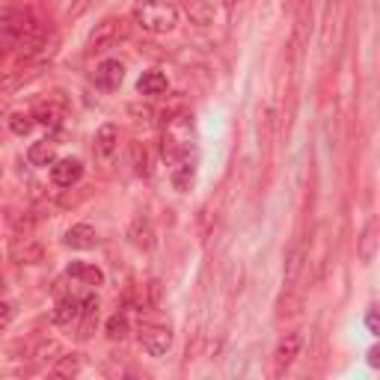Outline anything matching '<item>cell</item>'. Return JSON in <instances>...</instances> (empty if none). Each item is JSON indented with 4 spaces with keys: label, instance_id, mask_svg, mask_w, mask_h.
<instances>
[{
    "label": "cell",
    "instance_id": "1",
    "mask_svg": "<svg viewBox=\"0 0 380 380\" xmlns=\"http://www.w3.org/2000/svg\"><path fill=\"white\" fill-rule=\"evenodd\" d=\"M134 21L146 33H170L178 24V6L173 0H140L134 6Z\"/></svg>",
    "mask_w": 380,
    "mask_h": 380
},
{
    "label": "cell",
    "instance_id": "2",
    "mask_svg": "<svg viewBox=\"0 0 380 380\" xmlns=\"http://www.w3.org/2000/svg\"><path fill=\"white\" fill-rule=\"evenodd\" d=\"M128 33H131V24L125 18H104L93 30V36H89V51H111L122 39H128Z\"/></svg>",
    "mask_w": 380,
    "mask_h": 380
},
{
    "label": "cell",
    "instance_id": "3",
    "mask_svg": "<svg viewBox=\"0 0 380 380\" xmlns=\"http://www.w3.org/2000/svg\"><path fill=\"white\" fill-rule=\"evenodd\" d=\"M66 111H68V101L63 98V93H51L45 101L36 104L33 119L39 125H45V128H60L63 119H66Z\"/></svg>",
    "mask_w": 380,
    "mask_h": 380
},
{
    "label": "cell",
    "instance_id": "4",
    "mask_svg": "<svg viewBox=\"0 0 380 380\" xmlns=\"http://www.w3.org/2000/svg\"><path fill=\"white\" fill-rule=\"evenodd\" d=\"M83 178V164L78 158H63V160H53L51 164V182L57 188H71Z\"/></svg>",
    "mask_w": 380,
    "mask_h": 380
},
{
    "label": "cell",
    "instance_id": "5",
    "mask_svg": "<svg viewBox=\"0 0 380 380\" xmlns=\"http://www.w3.org/2000/svg\"><path fill=\"white\" fill-rule=\"evenodd\" d=\"M140 345L149 356H164L173 348V330L170 327H146L140 333Z\"/></svg>",
    "mask_w": 380,
    "mask_h": 380
},
{
    "label": "cell",
    "instance_id": "6",
    "mask_svg": "<svg viewBox=\"0 0 380 380\" xmlns=\"http://www.w3.org/2000/svg\"><path fill=\"white\" fill-rule=\"evenodd\" d=\"M122 81H125V66L119 60H104V63L96 66L93 83L98 89H104V93H113V89H119Z\"/></svg>",
    "mask_w": 380,
    "mask_h": 380
},
{
    "label": "cell",
    "instance_id": "7",
    "mask_svg": "<svg viewBox=\"0 0 380 380\" xmlns=\"http://www.w3.org/2000/svg\"><path fill=\"white\" fill-rule=\"evenodd\" d=\"M300 348H303V336L300 333H285L277 345V354H274V363H277V374H282L288 366L294 363L300 356Z\"/></svg>",
    "mask_w": 380,
    "mask_h": 380
},
{
    "label": "cell",
    "instance_id": "8",
    "mask_svg": "<svg viewBox=\"0 0 380 380\" xmlns=\"http://www.w3.org/2000/svg\"><path fill=\"white\" fill-rule=\"evenodd\" d=\"M66 277L68 279H78L81 285H93V288L104 285V270L96 267V265H89V262H71L66 267Z\"/></svg>",
    "mask_w": 380,
    "mask_h": 380
},
{
    "label": "cell",
    "instance_id": "9",
    "mask_svg": "<svg viewBox=\"0 0 380 380\" xmlns=\"http://www.w3.org/2000/svg\"><path fill=\"white\" fill-rule=\"evenodd\" d=\"M66 247H71V250H93L96 247V241H98V235H96V229L89 226V223H78V226H71L68 232H66Z\"/></svg>",
    "mask_w": 380,
    "mask_h": 380
},
{
    "label": "cell",
    "instance_id": "10",
    "mask_svg": "<svg viewBox=\"0 0 380 380\" xmlns=\"http://www.w3.org/2000/svg\"><path fill=\"white\" fill-rule=\"evenodd\" d=\"M128 241L137 247V250H152L155 247V229L146 217H137V220L128 226Z\"/></svg>",
    "mask_w": 380,
    "mask_h": 380
},
{
    "label": "cell",
    "instance_id": "11",
    "mask_svg": "<svg viewBox=\"0 0 380 380\" xmlns=\"http://www.w3.org/2000/svg\"><path fill=\"white\" fill-rule=\"evenodd\" d=\"M27 160H30V167H51L57 160V143H51V140L33 143L27 152Z\"/></svg>",
    "mask_w": 380,
    "mask_h": 380
},
{
    "label": "cell",
    "instance_id": "12",
    "mask_svg": "<svg viewBox=\"0 0 380 380\" xmlns=\"http://www.w3.org/2000/svg\"><path fill=\"white\" fill-rule=\"evenodd\" d=\"M116 146H119V128H116V125H111V122L101 125L98 134H96V152L101 158H111L116 152Z\"/></svg>",
    "mask_w": 380,
    "mask_h": 380
},
{
    "label": "cell",
    "instance_id": "13",
    "mask_svg": "<svg viewBox=\"0 0 380 380\" xmlns=\"http://www.w3.org/2000/svg\"><path fill=\"white\" fill-rule=\"evenodd\" d=\"M185 12L190 18V24L196 27H208L214 21V6L208 0H185Z\"/></svg>",
    "mask_w": 380,
    "mask_h": 380
},
{
    "label": "cell",
    "instance_id": "14",
    "mask_svg": "<svg viewBox=\"0 0 380 380\" xmlns=\"http://www.w3.org/2000/svg\"><path fill=\"white\" fill-rule=\"evenodd\" d=\"M81 318V297L63 294L57 300V309H53V324H71Z\"/></svg>",
    "mask_w": 380,
    "mask_h": 380
},
{
    "label": "cell",
    "instance_id": "15",
    "mask_svg": "<svg viewBox=\"0 0 380 380\" xmlns=\"http://www.w3.org/2000/svg\"><path fill=\"white\" fill-rule=\"evenodd\" d=\"M193 182H196V167H193V160L190 158H182L175 164V170H173V188L175 190H190L193 188Z\"/></svg>",
    "mask_w": 380,
    "mask_h": 380
},
{
    "label": "cell",
    "instance_id": "16",
    "mask_svg": "<svg viewBox=\"0 0 380 380\" xmlns=\"http://www.w3.org/2000/svg\"><path fill=\"white\" fill-rule=\"evenodd\" d=\"M137 89H140V96H164L167 93V78L160 75V71H143V78L137 81Z\"/></svg>",
    "mask_w": 380,
    "mask_h": 380
},
{
    "label": "cell",
    "instance_id": "17",
    "mask_svg": "<svg viewBox=\"0 0 380 380\" xmlns=\"http://www.w3.org/2000/svg\"><path fill=\"white\" fill-rule=\"evenodd\" d=\"M42 244L30 238V235H24V241H18L15 244V259L21 262V265H36V262H42Z\"/></svg>",
    "mask_w": 380,
    "mask_h": 380
},
{
    "label": "cell",
    "instance_id": "18",
    "mask_svg": "<svg viewBox=\"0 0 380 380\" xmlns=\"http://www.w3.org/2000/svg\"><path fill=\"white\" fill-rule=\"evenodd\" d=\"M104 330H107V339H111V342H122L125 336L131 333V321H128V315H125V312H116V315L107 318Z\"/></svg>",
    "mask_w": 380,
    "mask_h": 380
},
{
    "label": "cell",
    "instance_id": "19",
    "mask_svg": "<svg viewBox=\"0 0 380 380\" xmlns=\"http://www.w3.org/2000/svg\"><path fill=\"white\" fill-rule=\"evenodd\" d=\"M303 262H306V247L297 244L292 250V256H288V265H285V285H294L297 282L300 270H303Z\"/></svg>",
    "mask_w": 380,
    "mask_h": 380
},
{
    "label": "cell",
    "instance_id": "20",
    "mask_svg": "<svg viewBox=\"0 0 380 380\" xmlns=\"http://www.w3.org/2000/svg\"><path fill=\"white\" fill-rule=\"evenodd\" d=\"M81 369H83L81 356L78 354H66V356H60V363L53 366V377H78Z\"/></svg>",
    "mask_w": 380,
    "mask_h": 380
},
{
    "label": "cell",
    "instance_id": "21",
    "mask_svg": "<svg viewBox=\"0 0 380 380\" xmlns=\"http://www.w3.org/2000/svg\"><path fill=\"white\" fill-rule=\"evenodd\" d=\"M33 125H36L33 113H24V111H18V113H12V116H9V131H12V134H18V137L30 134V131H33Z\"/></svg>",
    "mask_w": 380,
    "mask_h": 380
},
{
    "label": "cell",
    "instance_id": "22",
    "mask_svg": "<svg viewBox=\"0 0 380 380\" xmlns=\"http://www.w3.org/2000/svg\"><path fill=\"white\" fill-rule=\"evenodd\" d=\"M374 252H377V238H374V229L369 226L363 232V238H359V259L369 265V262H374Z\"/></svg>",
    "mask_w": 380,
    "mask_h": 380
},
{
    "label": "cell",
    "instance_id": "23",
    "mask_svg": "<svg viewBox=\"0 0 380 380\" xmlns=\"http://www.w3.org/2000/svg\"><path fill=\"white\" fill-rule=\"evenodd\" d=\"M131 160H134V173L137 175H149V152L143 143H134L131 146Z\"/></svg>",
    "mask_w": 380,
    "mask_h": 380
},
{
    "label": "cell",
    "instance_id": "24",
    "mask_svg": "<svg viewBox=\"0 0 380 380\" xmlns=\"http://www.w3.org/2000/svg\"><path fill=\"white\" fill-rule=\"evenodd\" d=\"M96 324H98V312H81V327H78V339H81V342H86L89 336H93Z\"/></svg>",
    "mask_w": 380,
    "mask_h": 380
},
{
    "label": "cell",
    "instance_id": "25",
    "mask_svg": "<svg viewBox=\"0 0 380 380\" xmlns=\"http://www.w3.org/2000/svg\"><path fill=\"white\" fill-rule=\"evenodd\" d=\"M12 315H15V303L4 300V303H0V324H6V321H9Z\"/></svg>",
    "mask_w": 380,
    "mask_h": 380
},
{
    "label": "cell",
    "instance_id": "26",
    "mask_svg": "<svg viewBox=\"0 0 380 380\" xmlns=\"http://www.w3.org/2000/svg\"><path fill=\"white\" fill-rule=\"evenodd\" d=\"M366 327H369L371 336L380 333V324H377V312H374V309H369V315H366Z\"/></svg>",
    "mask_w": 380,
    "mask_h": 380
},
{
    "label": "cell",
    "instance_id": "27",
    "mask_svg": "<svg viewBox=\"0 0 380 380\" xmlns=\"http://www.w3.org/2000/svg\"><path fill=\"white\" fill-rule=\"evenodd\" d=\"M369 363H371L374 369L380 366V348H371V351H369Z\"/></svg>",
    "mask_w": 380,
    "mask_h": 380
},
{
    "label": "cell",
    "instance_id": "28",
    "mask_svg": "<svg viewBox=\"0 0 380 380\" xmlns=\"http://www.w3.org/2000/svg\"><path fill=\"white\" fill-rule=\"evenodd\" d=\"M235 4H238V0H223V6H226V9H235Z\"/></svg>",
    "mask_w": 380,
    "mask_h": 380
},
{
    "label": "cell",
    "instance_id": "29",
    "mask_svg": "<svg viewBox=\"0 0 380 380\" xmlns=\"http://www.w3.org/2000/svg\"><path fill=\"white\" fill-rule=\"evenodd\" d=\"M0 6H9V0H0Z\"/></svg>",
    "mask_w": 380,
    "mask_h": 380
},
{
    "label": "cell",
    "instance_id": "30",
    "mask_svg": "<svg viewBox=\"0 0 380 380\" xmlns=\"http://www.w3.org/2000/svg\"><path fill=\"white\" fill-rule=\"evenodd\" d=\"M0 292H4V279H0Z\"/></svg>",
    "mask_w": 380,
    "mask_h": 380
}]
</instances>
